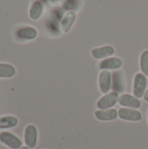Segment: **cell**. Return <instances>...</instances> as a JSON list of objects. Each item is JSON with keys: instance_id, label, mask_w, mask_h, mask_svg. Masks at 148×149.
<instances>
[{"instance_id": "cell-12", "label": "cell", "mask_w": 148, "mask_h": 149, "mask_svg": "<svg viewBox=\"0 0 148 149\" xmlns=\"http://www.w3.org/2000/svg\"><path fill=\"white\" fill-rule=\"evenodd\" d=\"M94 116L97 120L101 121H112L119 117V113L118 110L114 108L106 110L98 109L94 112Z\"/></svg>"}, {"instance_id": "cell-6", "label": "cell", "mask_w": 148, "mask_h": 149, "mask_svg": "<svg viewBox=\"0 0 148 149\" xmlns=\"http://www.w3.org/2000/svg\"><path fill=\"white\" fill-rule=\"evenodd\" d=\"M118 103L123 107L133 108V109H138L141 106V102L140 99L128 93H123L120 95Z\"/></svg>"}, {"instance_id": "cell-2", "label": "cell", "mask_w": 148, "mask_h": 149, "mask_svg": "<svg viewBox=\"0 0 148 149\" xmlns=\"http://www.w3.org/2000/svg\"><path fill=\"white\" fill-rule=\"evenodd\" d=\"M112 88L113 92L122 93L126 89V79L125 72L121 70H117L112 74Z\"/></svg>"}, {"instance_id": "cell-8", "label": "cell", "mask_w": 148, "mask_h": 149, "mask_svg": "<svg viewBox=\"0 0 148 149\" xmlns=\"http://www.w3.org/2000/svg\"><path fill=\"white\" fill-rule=\"evenodd\" d=\"M123 65L121 58L118 57H109L103 59L99 64V68L100 70H118L120 69Z\"/></svg>"}, {"instance_id": "cell-14", "label": "cell", "mask_w": 148, "mask_h": 149, "mask_svg": "<svg viewBox=\"0 0 148 149\" xmlns=\"http://www.w3.org/2000/svg\"><path fill=\"white\" fill-rule=\"evenodd\" d=\"M43 10H44L43 2L41 0H35L33 2V3L31 4L30 11H29L30 17L33 20L38 19L42 16Z\"/></svg>"}, {"instance_id": "cell-19", "label": "cell", "mask_w": 148, "mask_h": 149, "mask_svg": "<svg viewBox=\"0 0 148 149\" xmlns=\"http://www.w3.org/2000/svg\"><path fill=\"white\" fill-rule=\"evenodd\" d=\"M18 149H30L29 148H27V147H23V148H20Z\"/></svg>"}, {"instance_id": "cell-20", "label": "cell", "mask_w": 148, "mask_h": 149, "mask_svg": "<svg viewBox=\"0 0 148 149\" xmlns=\"http://www.w3.org/2000/svg\"><path fill=\"white\" fill-rule=\"evenodd\" d=\"M147 121H148V109H147Z\"/></svg>"}, {"instance_id": "cell-3", "label": "cell", "mask_w": 148, "mask_h": 149, "mask_svg": "<svg viewBox=\"0 0 148 149\" xmlns=\"http://www.w3.org/2000/svg\"><path fill=\"white\" fill-rule=\"evenodd\" d=\"M119 93L116 92H109L108 93L103 95L98 101H97V107L100 110L111 109L113 108L119 100Z\"/></svg>"}, {"instance_id": "cell-1", "label": "cell", "mask_w": 148, "mask_h": 149, "mask_svg": "<svg viewBox=\"0 0 148 149\" xmlns=\"http://www.w3.org/2000/svg\"><path fill=\"white\" fill-rule=\"evenodd\" d=\"M147 87V77L142 72H138L135 74L133 79V96L138 99L143 98Z\"/></svg>"}, {"instance_id": "cell-7", "label": "cell", "mask_w": 148, "mask_h": 149, "mask_svg": "<svg viewBox=\"0 0 148 149\" xmlns=\"http://www.w3.org/2000/svg\"><path fill=\"white\" fill-rule=\"evenodd\" d=\"M0 142L11 149H18L22 146V141L16 135L9 132L0 133Z\"/></svg>"}, {"instance_id": "cell-9", "label": "cell", "mask_w": 148, "mask_h": 149, "mask_svg": "<svg viewBox=\"0 0 148 149\" xmlns=\"http://www.w3.org/2000/svg\"><path fill=\"white\" fill-rule=\"evenodd\" d=\"M38 35V31L31 26H22L15 32V37L18 40H32Z\"/></svg>"}, {"instance_id": "cell-17", "label": "cell", "mask_w": 148, "mask_h": 149, "mask_svg": "<svg viewBox=\"0 0 148 149\" xmlns=\"http://www.w3.org/2000/svg\"><path fill=\"white\" fill-rule=\"evenodd\" d=\"M140 66L141 72L148 77V50H145L140 55Z\"/></svg>"}, {"instance_id": "cell-10", "label": "cell", "mask_w": 148, "mask_h": 149, "mask_svg": "<svg viewBox=\"0 0 148 149\" xmlns=\"http://www.w3.org/2000/svg\"><path fill=\"white\" fill-rule=\"evenodd\" d=\"M115 52V50L111 45H104L100 47H95L91 51L92 58L96 59H105L106 58L112 57Z\"/></svg>"}, {"instance_id": "cell-16", "label": "cell", "mask_w": 148, "mask_h": 149, "mask_svg": "<svg viewBox=\"0 0 148 149\" xmlns=\"http://www.w3.org/2000/svg\"><path fill=\"white\" fill-rule=\"evenodd\" d=\"M16 74L14 66L9 64L0 63V78H11Z\"/></svg>"}, {"instance_id": "cell-11", "label": "cell", "mask_w": 148, "mask_h": 149, "mask_svg": "<svg viewBox=\"0 0 148 149\" xmlns=\"http://www.w3.org/2000/svg\"><path fill=\"white\" fill-rule=\"evenodd\" d=\"M38 141V130L35 126L29 125L24 130V142L29 148H34Z\"/></svg>"}, {"instance_id": "cell-5", "label": "cell", "mask_w": 148, "mask_h": 149, "mask_svg": "<svg viewBox=\"0 0 148 149\" xmlns=\"http://www.w3.org/2000/svg\"><path fill=\"white\" fill-rule=\"evenodd\" d=\"M99 86L100 92L104 94L109 93L112 89V73L110 71L102 70L99 74Z\"/></svg>"}, {"instance_id": "cell-4", "label": "cell", "mask_w": 148, "mask_h": 149, "mask_svg": "<svg viewBox=\"0 0 148 149\" xmlns=\"http://www.w3.org/2000/svg\"><path fill=\"white\" fill-rule=\"evenodd\" d=\"M120 119L126 121H140L142 119L141 113L133 108H127V107H121L118 111Z\"/></svg>"}, {"instance_id": "cell-15", "label": "cell", "mask_w": 148, "mask_h": 149, "mask_svg": "<svg viewBox=\"0 0 148 149\" xmlns=\"http://www.w3.org/2000/svg\"><path fill=\"white\" fill-rule=\"evenodd\" d=\"M18 123V120L14 116H3L0 118V128H12Z\"/></svg>"}, {"instance_id": "cell-18", "label": "cell", "mask_w": 148, "mask_h": 149, "mask_svg": "<svg viewBox=\"0 0 148 149\" xmlns=\"http://www.w3.org/2000/svg\"><path fill=\"white\" fill-rule=\"evenodd\" d=\"M144 100H145V101H147L148 102V89L146 91V93H145V94H144Z\"/></svg>"}, {"instance_id": "cell-13", "label": "cell", "mask_w": 148, "mask_h": 149, "mask_svg": "<svg viewBox=\"0 0 148 149\" xmlns=\"http://www.w3.org/2000/svg\"><path fill=\"white\" fill-rule=\"evenodd\" d=\"M76 19V13L73 10L68 11L63 17L61 22V28L64 32H68L72 27Z\"/></svg>"}]
</instances>
